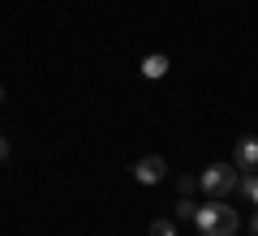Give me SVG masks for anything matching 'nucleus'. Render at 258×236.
I'll use <instances>...</instances> for the list:
<instances>
[{
  "label": "nucleus",
  "mask_w": 258,
  "mask_h": 236,
  "mask_svg": "<svg viewBox=\"0 0 258 236\" xmlns=\"http://www.w3.org/2000/svg\"><path fill=\"white\" fill-rule=\"evenodd\" d=\"M194 223H198V236H232L241 227V219H237V210H232V206H224L220 198H211L207 206H198Z\"/></svg>",
  "instance_id": "obj_1"
},
{
  "label": "nucleus",
  "mask_w": 258,
  "mask_h": 236,
  "mask_svg": "<svg viewBox=\"0 0 258 236\" xmlns=\"http://www.w3.org/2000/svg\"><path fill=\"white\" fill-rule=\"evenodd\" d=\"M198 185H203L207 198H224V193L237 189V168L232 164H211L203 176H198Z\"/></svg>",
  "instance_id": "obj_2"
},
{
  "label": "nucleus",
  "mask_w": 258,
  "mask_h": 236,
  "mask_svg": "<svg viewBox=\"0 0 258 236\" xmlns=\"http://www.w3.org/2000/svg\"><path fill=\"white\" fill-rule=\"evenodd\" d=\"M164 172H168L164 154H142L138 164H134V176H138L142 185H159V181H164Z\"/></svg>",
  "instance_id": "obj_3"
},
{
  "label": "nucleus",
  "mask_w": 258,
  "mask_h": 236,
  "mask_svg": "<svg viewBox=\"0 0 258 236\" xmlns=\"http://www.w3.org/2000/svg\"><path fill=\"white\" fill-rule=\"evenodd\" d=\"M232 164H237V172H258V137H241Z\"/></svg>",
  "instance_id": "obj_4"
},
{
  "label": "nucleus",
  "mask_w": 258,
  "mask_h": 236,
  "mask_svg": "<svg viewBox=\"0 0 258 236\" xmlns=\"http://www.w3.org/2000/svg\"><path fill=\"white\" fill-rule=\"evenodd\" d=\"M237 193L241 198H249L258 206V172H245V176H237Z\"/></svg>",
  "instance_id": "obj_5"
},
{
  "label": "nucleus",
  "mask_w": 258,
  "mask_h": 236,
  "mask_svg": "<svg viewBox=\"0 0 258 236\" xmlns=\"http://www.w3.org/2000/svg\"><path fill=\"white\" fill-rule=\"evenodd\" d=\"M142 73H147V77H164L168 73V56H147V60H142Z\"/></svg>",
  "instance_id": "obj_6"
},
{
  "label": "nucleus",
  "mask_w": 258,
  "mask_h": 236,
  "mask_svg": "<svg viewBox=\"0 0 258 236\" xmlns=\"http://www.w3.org/2000/svg\"><path fill=\"white\" fill-rule=\"evenodd\" d=\"M194 215H198V206H194L189 198H181V202H176V219H194Z\"/></svg>",
  "instance_id": "obj_7"
},
{
  "label": "nucleus",
  "mask_w": 258,
  "mask_h": 236,
  "mask_svg": "<svg viewBox=\"0 0 258 236\" xmlns=\"http://www.w3.org/2000/svg\"><path fill=\"white\" fill-rule=\"evenodd\" d=\"M151 236H176V227L168 223V219H155V223H151Z\"/></svg>",
  "instance_id": "obj_8"
},
{
  "label": "nucleus",
  "mask_w": 258,
  "mask_h": 236,
  "mask_svg": "<svg viewBox=\"0 0 258 236\" xmlns=\"http://www.w3.org/2000/svg\"><path fill=\"white\" fill-rule=\"evenodd\" d=\"M5 154H9V142H5V137H0V159H5Z\"/></svg>",
  "instance_id": "obj_9"
},
{
  "label": "nucleus",
  "mask_w": 258,
  "mask_h": 236,
  "mask_svg": "<svg viewBox=\"0 0 258 236\" xmlns=\"http://www.w3.org/2000/svg\"><path fill=\"white\" fill-rule=\"evenodd\" d=\"M249 232H254V236H258V215H254V219H249Z\"/></svg>",
  "instance_id": "obj_10"
},
{
  "label": "nucleus",
  "mask_w": 258,
  "mask_h": 236,
  "mask_svg": "<svg viewBox=\"0 0 258 236\" xmlns=\"http://www.w3.org/2000/svg\"><path fill=\"white\" fill-rule=\"evenodd\" d=\"M0 99H5V86H0Z\"/></svg>",
  "instance_id": "obj_11"
}]
</instances>
